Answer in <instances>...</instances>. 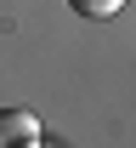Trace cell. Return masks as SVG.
I'll return each instance as SVG.
<instances>
[{
  "label": "cell",
  "instance_id": "1",
  "mask_svg": "<svg viewBox=\"0 0 136 148\" xmlns=\"http://www.w3.org/2000/svg\"><path fill=\"white\" fill-rule=\"evenodd\" d=\"M45 143V131L28 108H0V148H34Z\"/></svg>",
  "mask_w": 136,
  "mask_h": 148
},
{
  "label": "cell",
  "instance_id": "2",
  "mask_svg": "<svg viewBox=\"0 0 136 148\" xmlns=\"http://www.w3.org/2000/svg\"><path fill=\"white\" fill-rule=\"evenodd\" d=\"M68 6H74L79 17H114V12L125 6V0H68Z\"/></svg>",
  "mask_w": 136,
  "mask_h": 148
}]
</instances>
